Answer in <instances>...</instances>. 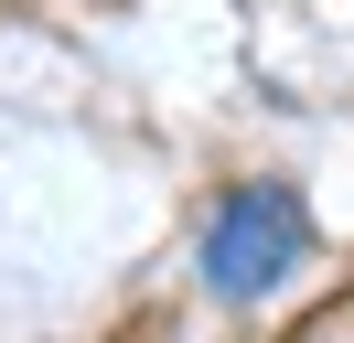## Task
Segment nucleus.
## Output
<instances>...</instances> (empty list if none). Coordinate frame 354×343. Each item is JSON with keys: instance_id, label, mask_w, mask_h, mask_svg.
I'll list each match as a JSON object with an SVG mask.
<instances>
[{"instance_id": "1", "label": "nucleus", "mask_w": 354, "mask_h": 343, "mask_svg": "<svg viewBox=\"0 0 354 343\" xmlns=\"http://www.w3.org/2000/svg\"><path fill=\"white\" fill-rule=\"evenodd\" d=\"M301 247H311V204L301 193L290 183H236L204 214V290H215L225 311H258V300L301 268Z\"/></svg>"}]
</instances>
